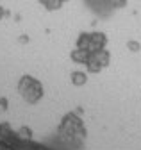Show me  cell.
Wrapping results in <instances>:
<instances>
[{
  "label": "cell",
  "mask_w": 141,
  "mask_h": 150,
  "mask_svg": "<svg viewBox=\"0 0 141 150\" xmlns=\"http://www.w3.org/2000/svg\"><path fill=\"white\" fill-rule=\"evenodd\" d=\"M109 59H111V54L105 48L90 52V57H87V61H86V68H87L90 73H98V71H102L105 66L109 64Z\"/></svg>",
  "instance_id": "cell-3"
},
{
  "label": "cell",
  "mask_w": 141,
  "mask_h": 150,
  "mask_svg": "<svg viewBox=\"0 0 141 150\" xmlns=\"http://www.w3.org/2000/svg\"><path fill=\"white\" fill-rule=\"evenodd\" d=\"M2 16H4V9H2V7H0V18H2Z\"/></svg>",
  "instance_id": "cell-9"
},
{
  "label": "cell",
  "mask_w": 141,
  "mask_h": 150,
  "mask_svg": "<svg viewBox=\"0 0 141 150\" xmlns=\"http://www.w3.org/2000/svg\"><path fill=\"white\" fill-rule=\"evenodd\" d=\"M109 4L114 9H120V7H125L127 6V0H109Z\"/></svg>",
  "instance_id": "cell-7"
},
{
  "label": "cell",
  "mask_w": 141,
  "mask_h": 150,
  "mask_svg": "<svg viewBox=\"0 0 141 150\" xmlns=\"http://www.w3.org/2000/svg\"><path fill=\"white\" fill-rule=\"evenodd\" d=\"M20 93L22 97L29 102V104H34L38 102L43 95V88L39 84V81L32 79V77H23L22 82H20Z\"/></svg>",
  "instance_id": "cell-2"
},
{
  "label": "cell",
  "mask_w": 141,
  "mask_h": 150,
  "mask_svg": "<svg viewBox=\"0 0 141 150\" xmlns=\"http://www.w3.org/2000/svg\"><path fill=\"white\" fill-rule=\"evenodd\" d=\"M66 2H68V0H39V4H41L45 9H48V11H57V9H61Z\"/></svg>",
  "instance_id": "cell-5"
},
{
  "label": "cell",
  "mask_w": 141,
  "mask_h": 150,
  "mask_svg": "<svg viewBox=\"0 0 141 150\" xmlns=\"http://www.w3.org/2000/svg\"><path fill=\"white\" fill-rule=\"evenodd\" d=\"M72 82H73L75 86H84V84L87 82V75H86L84 71H73V73H72Z\"/></svg>",
  "instance_id": "cell-6"
},
{
  "label": "cell",
  "mask_w": 141,
  "mask_h": 150,
  "mask_svg": "<svg viewBox=\"0 0 141 150\" xmlns=\"http://www.w3.org/2000/svg\"><path fill=\"white\" fill-rule=\"evenodd\" d=\"M107 45V36L104 32H82L77 40V48H84L87 52L102 50Z\"/></svg>",
  "instance_id": "cell-1"
},
{
  "label": "cell",
  "mask_w": 141,
  "mask_h": 150,
  "mask_svg": "<svg viewBox=\"0 0 141 150\" xmlns=\"http://www.w3.org/2000/svg\"><path fill=\"white\" fill-rule=\"evenodd\" d=\"M127 48H129V50H132V52H139V50H141V45H139L137 41L130 40V41H127Z\"/></svg>",
  "instance_id": "cell-8"
},
{
  "label": "cell",
  "mask_w": 141,
  "mask_h": 150,
  "mask_svg": "<svg viewBox=\"0 0 141 150\" xmlns=\"http://www.w3.org/2000/svg\"><path fill=\"white\" fill-rule=\"evenodd\" d=\"M70 57H72L75 63H79V64H86L87 57H90V52L84 50V48H75V50H72Z\"/></svg>",
  "instance_id": "cell-4"
}]
</instances>
